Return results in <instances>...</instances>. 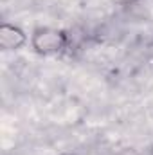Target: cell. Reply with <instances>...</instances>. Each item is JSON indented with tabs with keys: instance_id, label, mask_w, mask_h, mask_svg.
<instances>
[{
	"instance_id": "cell-1",
	"label": "cell",
	"mask_w": 153,
	"mask_h": 155,
	"mask_svg": "<svg viewBox=\"0 0 153 155\" xmlns=\"http://www.w3.org/2000/svg\"><path fill=\"white\" fill-rule=\"evenodd\" d=\"M29 45L38 56L54 58V56L67 54L70 45H72V40L65 29H58V27H50V25H40V27H34L31 31Z\"/></svg>"
},
{
	"instance_id": "cell-2",
	"label": "cell",
	"mask_w": 153,
	"mask_h": 155,
	"mask_svg": "<svg viewBox=\"0 0 153 155\" xmlns=\"http://www.w3.org/2000/svg\"><path fill=\"white\" fill-rule=\"evenodd\" d=\"M29 45V35L16 24L4 22L0 25V49L5 52L20 51Z\"/></svg>"
},
{
	"instance_id": "cell-3",
	"label": "cell",
	"mask_w": 153,
	"mask_h": 155,
	"mask_svg": "<svg viewBox=\"0 0 153 155\" xmlns=\"http://www.w3.org/2000/svg\"><path fill=\"white\" fill-rule=\"evenodd\" d=\"M114 155H141L137 150H133V148H122V150H119V152H115Z\"/></svg>"
},
{
	"instance_id": "cell-4",
	"label": "cell",
	"mask_w": 153,
	"mask_h": 155,
	"mask_svg": "<svg viewBox=\"0 0 153 155\" xmlns=\"http://www.w3.org/2000/svg\"><path fill=\"white\" fill-rule=\"evenodd\" d=\"M60 155H76V153H70V152H67V153H60Z\"/></svg>"
},
{
	"instance_id": "cell-5",
	"label": "cell",
	"mask_w": 153,
	"mask_h": 155,
	"mask_svg": "<svg viewBox=\"0 0 153 155\" xmlns=\"http://www.w3.org/2000/svg\"><path fill=\"white\" fill-rule=\"evenodd\" d=\"M150 153L153 155V144H151V146H150Z\"/></svg>"
}]
</instances>
